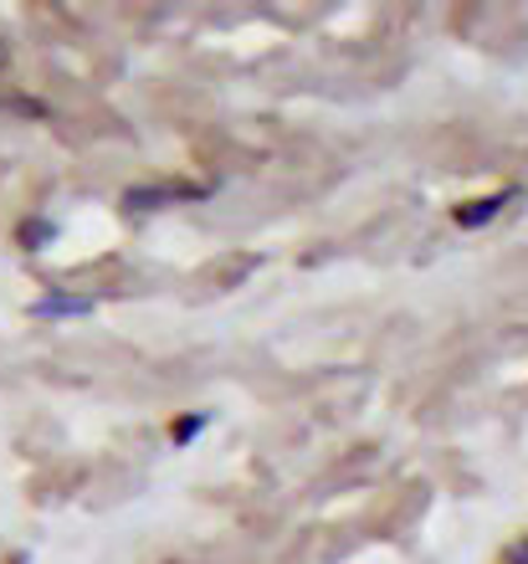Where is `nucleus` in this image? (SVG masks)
Masks as SVG:
<instances>
[{"mask_svg": "<svg viewBox=\"0 0 528 564\" xmlns=\"http://www.w3.org/2000/svg\"><path fill=\"white\" fill-rule=\"evenodd\" d=\"M36 313H88V303L83 297H57V303H42Z\"/></svg>", "mask_w": 528, "mask_h": 564, "instance_id": "obj_1", "label": "nucleus"}]
</instances>
